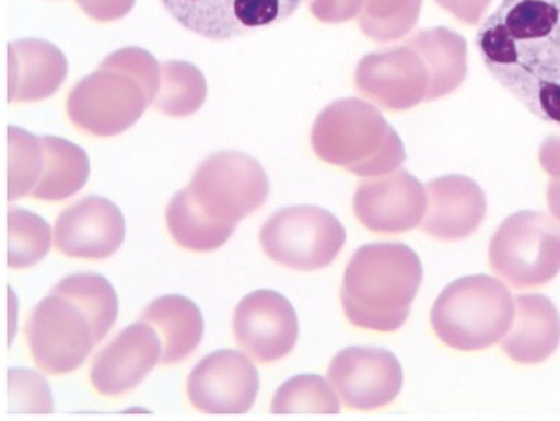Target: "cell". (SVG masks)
Instances as JSON below:
<instances>
[{
    "label": "cell",
    "instance_id": "6da1fadb",
    "mask_svg": "<svg viewBox=\"0 0 560 421\" xmlns=\"http://www.w3.org/2000/svg\"><path fill=\"white\" fill-rule=\"evenodd\" d=\"M475 45L503 90L560 127V0H502Z\"/></svg>",
    "mask_w": 560,
    "mask_h": 421
},
{
    "label": "cell",
    "instance_id": "7a4b0ae2",
    "mask_svg": "<svg viewBox=\"0 0 560 421\" xmlns=\"http://www.w3.org/2000/svg\"><path fill=\"white\" fill-rule=\"evenodd\" d=\"M423 280L422 261L399 242L360 247L343 274V313L352 326L369 331H399Z\"/></svg>",
    "mask_w": 560,
    "mask_h": 421
},
{
    "label": "cell",
    "instance_id": "3957f363",
    "mask_svg": "<svg viewBox=\"0 0 560 421\" xmlns=\"http://www.w3.org/2000/svg\"><path fill=\"white\" fill-rule=\"evenodd\" d=\"M310 141L320 161L365 178L394 173L406 161L399 133L380 109L360 98L328 105L315 119Z\"/></svg>",
    "mask_w": 560,
    "mask_h": 421
},
{
    "label": "cell",
    "instance_id": "277c9868",
    "mask_svg": "<svg viewBox=\"0 0 560 421\" xmlns=\"http://www.w3.org/2000/svg\"><path fill=\"white\" fill-rule=\"evenodd\" d=\"M516 301L491 276H466L443 290L432 306L431 326L438 340L454 351H486L513 326Z\"/></svg>",
    "mask_w": 560,
    "mask_h": 421
},
{
    "label": "cell",
    "instance_id": "5b68a950",
    "mask_svg": "<svg viewBox=\"0 0 560 421\" xmlns=\"http://www.w3.org/2000/svg\"><path fill=\"white\" fill-rule=\"evenodd\" d=\"M489 266L513 289H536L560 272V224L541 212L509 215L489 242Z\"/></svg>",
    "mask_w": 560,
    "mask_h": 421
},
{
    "label": "cell",
    "instance_id": "8992f818",
    "mask_svg": "<svg viewBox=\"0 0 560 421\" xmlns=\"http://www.w3.org/2000/svg\"><path fill=\"white\" fill-rule=\"evenodd\" d=\"M346 238L342 223L314 204L276 212L260 232L261 249L272 261L304 272L331 266Z\"/></svg>",
    "mask_w": 560,
    "mask_h": 421
},
{
    "label": "cell",
    "instance_id": "52a82bcc",
    "mask_svg": "<svg viewBox=\"0 0 560 421\" xmlns=\"http://www.w3.org/2000/svg\"><path fill=\"white\" fill-rule=\"evenodd\" d=\"M187 190L209 218L237 226L266 203L269 178L257 159L221 152L201 162Z\"/></svg>",
    "mask_w": 560,
    "mask_h": 421
},
{
    "label": "cell",
    "instance_id": "ba28073f",
    "mask_svg": "<svg viewBox=\"0 0 560 421\" xmlns=\"http://www.w3.org/2000/svg\"><path fill=\"white\" fill-rule=\"evenodd\" d=\"M148 105L152 102L133 77L101 68L70 91L67 113L82 132L113 138L138 124Z\"/></svg>",
    "mask_w": 560,
    "mask_h": 421
},
{
    "label": "cell",
    "instance_id": "9c48e42d",
    "mask_svg": "<svg viewBox=\"0 0 560 421\" xmlns=\"http://www.w3.org/2000/svg\"><path fill=\"white\" fill-rule=\"evenodd\" d=\"M25 340L34 363L45 374H72L95 347L90 318L70 299L50 294L33 309L25 324Z\"/></svg>",
    "mask_w": 560,
    "mask_h": 421
},
{
    "label": "cell",
    "instance_id": "30bf717a",
    "mask_svg": "<svg viewBox=\"0 0 560 421\" xmlns=\"http://www.w3.org/2000/svg\"><path fill=\"white\" fill-rule=\"evenodd\" d=\"M164 10L190 33L212 42L241 38L280 24L304 0H161Z\"/></svg>",
    "mask_w": 560,
    "mask_h": 421
},
{
    "label": "cell",
    "instance_id": "8fae6325",
    "mask_svg": "<svg viewBox=\"0 0 560 421\" xmlns=\"http://www.w3.org/2000/svg\"><path fill=\"white\" fill-rule=\"evenodd\" d=\"M260 375L246 352H212L201 360L187 379L192 408L214 417L246 414L257 400Z\"/></svg>",
    "mask_w": 560,
    "mask_h": 421
},
{
    "label": "cell",
    "instance_id": "7c38bea8",
    "mask_svg": "<svg viewBox=\"0 0 560 421\" xmlns=\"http://www.w3.org/2000/svg\"><path fill=\"white\" fill-rule=\"evenodd\" d=\"M328 379L346 408L375 411L399 397L404 374L399 360L386 349L349 347L335 355Z\"/></svg>",
    "mask_w": 560,
    "mask_h": 421
},
{
    "label": "cell",
    "instance_id": "4fadbf2b",
    "mask_svg": "<svg viewBox=\"0 0 560 421\" xmlns=\"http://www.w3.org/2000/svg\"><path fill=\"white\" fill-rule=\"evenodd\" d=\"M358 93L386 110H408L429 102L431 75L411 45L369 54L354 73Z\"/></svg>",
    "mask_w": 560,
    "mask_h": 421
},
{
    "label": "cell",
    "instance_id": "5bb4252c",
    "mask_svg": "<svg viewBox=\"0 0 560 421\" xmlns=\"http://www.w3.org/2000/svg\"><path fill=\"white\" fill-rule=\"evenodd\" d=\"M233 335L253 361L269 365L294 351L300 320L289 299L275 290H257L237 304Z\"/></svg>",
    "mask_w": 560,
    "mask_h": 421
},
{
    "label": "cell",
    "instance_id": "9a60e30c",
    "mask_svg": "<svg viewBox=\"0 0 560 421\" xmlns=\"http://www.w3.org/2000/svg\"><path fill=\"white\" fill-rule=\"evenodd\" d=\"M352 209L358 221L371 232H409L420 226L425 215V185L404 169L371 176L358 185Z\"/></svg>",
    "mask_w": 560,
    "mask_h": 421
},
{
    "label": "cell",
    "instance_id": "2e32d148",
    "mask_svg": "<svg viewBox=\"0 0 560 421\" xmlns=\"http://www.w3.org/2000/svg\"><path fill=\"white\" fill-rule=\"evenodd\" d=\"M125 241V218L109 199L88 196L59 213L54 244L62 255L84 260H105Z\"/></svg>",
    "mask_w": 560,
    "mask_h": 421
},
{
    "label": "cell",
    "instance_id": "e0dca14e",
    "mask_svg": "<svg viewBox=\"0 0 560 421\" xmlns=\"http://www.w3.org/2000/svg\"><path fill=\"white\" fill-rule=\"evenodd\" d=\"M162 346L159 332L139 320L125 327L109 346L96 355L90 379L102 397L129 394L147 379L161 363Z\"/></svg>",
    "mask_w": 560,
    "mask_h": 421
},
{
    "label": "cell",
    "instance_id": "ac0fdd59",
    "mask_svg": "<svg viewBox=\"0 0 560 421\" xmlns=\"http://www.w3.org/2000/svg\"><path fill=\"white\" fill-rule=\"evenodd\" d=\"M425 195L428 209L422 230L436 241H465L486 219L488 199L485 190L468 176H440L425 185Z\"/></svg>",
    "mask_w": 560,
    "mask_h": 421
},
{
    "label": "cell",
    "instance_id": "d6986e66",
    "mask_svg": "<svg viewBox=\"0 0 560 421\" xmlns=\"http://www.w3.org/2000/svg\"><path fill=\"white\" fill-rule=\"evenodd\" d=\"M8 56L10 102H39L58 93L67 81V57L52 43L20 39L11 43Z\"/></svg>",
    "mask_w": 560,
    "mask_h": 421
},
{
    "label": "cell",
    "instance_id": "ffe728a7",
    "mask_svg": "<svg viewBox=\"0 0 560 421\" xmlns=\"http://www.w3.org/2000/svg\"><path fill=\"white\" fill-rule=\"evenodd\" d=\"M513 326L502 340V351L520 365H539L560 346V315L550 299L539 294L514 297Z\"/></svg>",
    "mask_w": 560,
    "mask_h": 421
},
{
    "label": "cell",
    "instance_id": "44dd1931",
    "mask_svg": "<svg viewBox=\"0 0 560 421\" xmlns=\"http://www.w3.org/2000/svg\"><path fill=\"white\" fill-rule=\"evenodd\" d=\"M141 323L159 332L161 338V365L170 366L189 358L203 338L205 323L200 308L182 295H164L153 301Z\"/></svg>",
    "mask_w": 560,
    "mask_h": 421
},
{
    "label": "cell",
    "instance_id": "7402d4cb",
    "mask_svg": "<svg viewBox=\"0 0 560 421\" xmlns=\"http://www.w3.org/2000/svg\"><path fill=\"white\" fill-rule=\"evenodd\" d=\"M406 43L411 45L428 65L431 75L429 102L459 90L468 73V47L460 34L446 27L425 28Z\"/></svg>",
    "mask_w": 560,
    "mask_h": 421
},
{
    "label": "cell",
    "instance_id": "603a6c76",
    "mask_svg": "<svg viewBox=\"0 0 560 421\" xmlns=\"http://www.w3.org/2000/svg\"><path fill=\"white\" fill-rule=\"evenodd\" d=\"M45 167L31 196L44 201L72 198L90 178V159L81 147L67 139L42 136Z\"/></svg>",
    "mask_w": 560,
    "mask_h": 421
},
{
    "label": "cell",
    "instance_id": "cb8c5ba5",
    "mask_svg": "<svg viewBox=\"0 0 560 421\" xmlns=\"http://www.w3.org/2000/svg\"><path fill=\"white\" fill-rule=\"evenodd\" d=\"M166 224L173 241L187 252L195 253L215 252L230 241L237 227L209 218L195 203L187 189L173 196L167 204Z\"/></svg>",
    "mask_w": 560,
    "mask_h": 421
},
{
    "label": "cell",
    "instance_id": "d4e9b609",
    "mask_svg": "<svg viewBox=\"0 0 560 421\" xmlns=\"http://www.w3.org/2000/svg\"><path fill=\"white\" fill-rule=\"evenodd\" d=\"M52 294L61 295L75 303L90 318L96 343L115 326L118 318V297L115 289L104 276L93 272L68 276L54 286Z\"/></svg>",
    "mask_w": 560,
    "mask_h": 421
},
{
    "label": "cell",
    "instance_id": "484cf974",
    "mask_svg": "<svg viewBox=\"0 0 560 421\" xmlns=\"http://www.w3.org/2000/svg\"><path fill=\"white\" fill-rule=\"evenodd\" d=\"M271 411L276 417H335L340 397L320 375H298L276 391Z\"/></svg>",
    "mask_w": 560,
    "mask_h": 421
},
{
    "label": "cell",
    "instance_id": "4316f807",
    "mask_svg": "<svg viewBox=\"0 0 560 421\" xmlns=\"http://www.w3.org/2000/svg\"><path fill=\"white\" fill-rule=\"evenodd\" d=\"M207 98V81L195 65L167 61L161 68V87L153 107L172 118L195 114Z\"/></svg>",
    "mask_w": 560,
    "mask_h": 421
},
{
    "label": "cell",
    "instance_id": "83f0119b",
    "mask_svg": "<svg viewBox=\"0 0 560 421\" xmlns=\"http://www.w3.org/2000/svg\"><path fill=\"white\" fill-rule=\"evenodd\" d=\"M52 247V230L38 213L24 209L8 212V266L30 269L44 260Z\"/></svg>",
    "mask_w": 560,
    "mask_h": 421
},
{
    "label": "cell",
    "instance_id": "f1b7e54d",
    "mask_svg": "<svg viewBox=\"0 0 560 421\" xmlns=\"http://www.w3.org/2000/svg\"><path fill=\"white\" fill-rule=\"evenodd\" d=\"M45 167V150L42 138L24 128L8 130V199L24 198L38 185Z\"/></svg>",
    "mask_w": 560,
    "mask_h": 421
},
{
    "label": "cell",
    "instance_id": "f546056e",
    "mask_svg": "<svg viewBox=\"0 0 560 421\" xmlns=\"http://www.w3.org/2000/svg\"><path fill=\"white\" fill-rule=\"evenodd\" d=\"M423 0H365L358 16L361 33L374 42L404 38L417 25Z\"/></svg>",
    "mask_w": 560,
    "mask_h": 421
},
{
    "label": "cell",
    "instance_id": "4dcf8cb0",
    "mask_svg": "<svg viewBox=\"0 0 560 421\" xmlns=\"http://www.w3.org/2000/svg\"><path fill=\"white\" fill-rule=\"evenodd\" d=\"M52 412V391L42 375L25 369H11L8 372L10 417H50Z\"/></svg>",
    "mask_w": 560,
    "mask_h": 421
},
{
    "label": "cell",
    "instance_id": "1f68e13d",
    "mask_svg": "<svg viewBox=\"0 0 560 421\" xmlns=\"http://www.w3.org/2000/svg\"><path fill=\"white\" fill-rule=\"evenodd\" d=\"M101 68L124 71L127 75L133 77L139 84L143 85L152 105L158 98L159 87H161V67L158 59L143 48H121L118 52L105 57Z\"/></svg>",
    "mask_w": 560,
    "mask_h": 421
},
{
    "label": "cell",
    "instance_id": "d6a6232c",
    "mask_svg": "<svg viewBox=\"0 0 560 421\" xmlns=\"http://www.w3.org/2000/svg\"><path fill=\"white\" fill-rule=\"evenodd\" d=\"M365 0H312L310 11L324 24H343L360 16Z\"/></svg>",
    "mask_w": 560,
    "mask_h": 421
},
{
    "label": "cell",
    "instance_id": "836d02e7",
    "mask_svg": "<svg viewBox=\"0 0 560 421\" xmlns=\"http://www.w3.org/2000/svg\"><path fill=\"white\" fill-rule=\"evenodd\" d=\"M90 19L96 22H115L121 20L133 10L136 0H75Z\"/></svg>",
    "mask_w": 560,
    "mask_h": 421
},
{
    "label": "cell",
    "instance_id": "e575fe53",
    "mask_svg": "<svg viewBox=\"0 0 560 421\" xmlns=\"http://www.w3.org/2000/svg\"><path fill=\"white\" fill-rule=\"evenodd\" d=\"M442 10L456 16L460 24L475 25L485 19L493 0H434Z\"/></svg>",
    "mask_w": 560,
    "mask_h": 421
},
{
    "label": "cell",
    "instance_id": "d590c367",
    "mask_svg": "<svg viewBox=\"0 0 560 421\" xmlns=\"http://www.w3.org/2000/svg\"><path fill=\"white\" fill-rule=\"evenodd\" d=\"M539 162L548 175L560 178V136H550L542 142Z\"/></svg>",
    "mask_w": 560,
    "mask_h": 421
},
{
    "label": "cell",
    "instance_id": "8d00e7d4",
    "mask_svg": "<svg viewBox=\"0 0 560 421\" xmlns=\"http://www.w3.org/2000/svg\"><path fill=\"white\" fill-rule=\"evenodd\" d=\"M546 198H548V207H550L551 215L560 223V178H553V180L548 184Z\"/></svg>",
    "mask_w": 560,
    "mask_h": 421
}]
</instances>
